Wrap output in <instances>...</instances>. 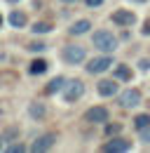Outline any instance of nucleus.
I'll list each match as a JSON object with an SVG mask.
<instances>
[{
    "instance_id": "f257e3e1",
    "label": "nucleus",
    "mask_w": 150,
    "mask_h": 153,
    "mask_svg": "<svg viewBox=\"0 0 150 153\" xmlns=\"http://www.w3.org/2000/svg\"><path fill=\"white\" fill-rule=\"evenodd\" d=\"M92 40H94V47L101 50V52H108L110 54V52L117 50V38L112 36L110 31H96Z\"/></svg>"
},
{
    "instance_id": "f03ea898",
    "label": "nucleus",
    "mask_w": 150,
    "mask_h": 153,
    "mask_svg": "<svg viewBox=\"0 0 150 153\" xmlns=\"http://www.w3.org/2000/svg\"><path fill=\"white\" fill-rule=\"evenodd\" d=\"M87 59V50L82 47V45H66L63 47V61L66 64H82Z\"/></svg>"
},
{
    "instance_id": "7ed1b4c3",
    "label": "nucleus",
    "mask_w": 150,
    "mask_h": 153,
    "mask_svg": "<svg viewBox=\"0 0 150 153\" xmlns=\"http://www.w3.org/2000/svg\"><path fill=\"white\" fill-rule=\"evenodd\" d=\"M82 94H85V82H82V80H71V82H66V87H63V99H66L68 104L77 101Z\"/></svg>"
},
{
    "instance_id": "20e7f679",
    "label": "nucleus",
    "mask_w": 150,
    "mask_h": 153,
    "mask_svg": "<svg viewBox=\"0 0 150 153\" xmlns=\"http://www.w3.org/2000/svg\"><path fill=\"white\" fill-rule=\"evenodd\" d=\"M117 104H120L122 108H134V106L141 104V92H138V90H124L122 94L117 97Z\"/></svg>"
},
{
    "instance_id": "39448f33",
    "label": "nucleus",
    "mask_w": 150,
    "mask_h": 153,
    "mask_svg": "<svg viewBox=\"0 0 150 153\" xmlns=\"http://www.w3.org/2000/svg\"><path fill=\"white\" fill-rule=\"evenodd\" d=\"M112 66V59L108 57V52L103 54V57H96V59H92L89 64H87V71L89 73H103L106 68H110Z\"/></svg>"
},
{
    "instance_id": "423d86ee",
    "label": "nucleus",
    "mask_w": 150,
    "mask_h": 153,
    "mask_svg": "<svg viewBox=\"0 0 150 153\" xmlns=\"http://www.w3.org/2000/svg\"><path fill=\"white\" fill-rule=\"evenodd\" d=\"M85 120H87V123H94V125L106 123V120H108V108H103V106H92V108L85 113Z\"/></svg>"
},
{
    "instance_id": "0eeeda50",
    "label": "nucleus",
    "mask_w": 150,
    "mask_h": 153,
    "mask_svg": "<svg viewBox=\"0 0 150 153\" xmlns=\"http://www.w3.org/2000/svg\"><path fill=\"white\" fill-rule=\"evenodd\" d=\"M131 149V144L127 141V139H110L108 144H103L101 146V151H106V153H122V151H129Z\"/></svg>"
},
{
    "instance_id": "6e6552de",
    "label": "nucleus",
    "mask_w": 150,
    "mask_h": 153,
    "mask_svg": "<svg viewBox=\"0 0 150 153\" xmlns=\"http://www.w3.org/2000/svg\"><path fill=\"white\" fill-rule=\"evenodd\" d=\"M54 141H56V134H42V137H38V139H35V144L31 146V151H35V153L49 151V149L54 146Z\"/></svg>"
},
{
    "instance_id": "1a4fd4ad",
    "label": "nucleus",
    "mask_w": 150,
    "mask_h": 153,
    "mask_svg": "<svg viewBox=\"0 0 150 153\" xmlns=\"http://www.w3.org/2000/svg\"><path fill=\"white\" fill-rule=\"evenodd\" d=\"M112 21H115L117 26H134V24H136V14H134V12H127V10H117V12L112 14Z\"/></svg>"
},
{
    "instance_id": "9d476101",
    "label": "nucleus",
    "mask_w": 150,
    "mask_h": 153,
    "mask_svg": "<svg viewBox=\"0 0 150 153\" xmlns=\"http://www.w3.org/2000/svg\"><path fill=\"white\" fill-rule=\"evenodd\" d=\"M96 90H99V94H101V97H112V94H117V85H115V80H101Z\"/></svg>"
},
{
    "instance_id": "9b49d317",
    "label": "nucleus",
    "mask_w": 150,
    "mask_h": 153,
    "mask_svg": "<svg viewBox=\"0 0 150 153\" xmlns=\"http://www.w3.org/2000/svg\"><path fill=\"white\" fill-rule=\"evenodd\" d=\"M92 28V21H87V19H80V21H75L73 26L68 28L71 31V36H82V33H87Z\"/></svg>"
},
{
    "instance_id": "f8f14e48",
    "label": "nucleus",
    "mask_w": 150,
    "mask_h": 153,
    "mask_svg": "<svg viewBox=\"0 0 150 153\" xmlns=\"http://www.w3.org/2000/svg\"><path fill=\"white\" fill-rule=\"evenodd\" d=\"M63 87H66V78L59 76V78H54V80L45 87V92H47V94H56V92H59V90H63Z\"/></svg>"
},
{
    "instance_id": "ddd939ff",
    "label": "nucleus",
    "mask_w": 150,
    "mask_h": 153,
    "mask_svg": "<svg viewBox=\"0 0 150 153\" xmlns=\"http://www.w3.org/2000/svg\"><path fill=\"white\" fill-rule=\"evenodd\" d=\"M47 66H49V64H47L45 59H35V61L28 66V71H31L33 76H40V73H45V71H47Z\"/></svg>"
},
{
    "instance_id": "4468645a",
    "label": "nucleus",
    "mask_w": 150,
    "mask_h": 153,
    "mask_svg": "<svg viewBox=\"0 0 150 153\" xmlns=\"http://www.w3.org/2000/svg\"><path fill=\"white\" fill-rule=\"evenodd\" d=\"M10 24H12L14 28H24V26H26V14H24V12H12V14H10Z\"/></svg>"
},
{
    "instance_id": "2eb2a0df",
    "label": "nucleus",
    "mask_w": 150,
    "mask_h": 153,
    "mask_svg": "<svg viewBox=\"0 0 150 153\" xmlns=\"http://www.w3.org/2000/svg\"><path fill=\"white\" fill-rule=\"evenodd\" d=\"M115 78H117V80H124V82H129V80H131V71H129V66L120 64V66L115 68Z\"/></svg>"
},
{
    "instance_id": "dca6fc26",
    "label": "nucleus",
    "mask_w": 150,
    "mask_h": 153,
    "mask_svg": "<svg viewBox=\"0 0 150 153\" xmlns=\"http://www.w3.org/2000/svg\"><path fill=\"white\" fill-rule=\"evenodd\" d=\"M148 125H150V115L148 113H141V115L134 118V127H136V132L143 130V127H148Z\"/></svg>"
},
{
    "instance_id": "f3484780",
    "label": "nucleus",
    "mask_w": 150,
    "mask_h": 153,
    "mask_svg": "<svg viewBox=\"0 0 150 153\" xmlns=\"http://www.w3.org/2000/svg\"><path fill=\"white\" fill-rule=\"evenodd\" d=\"M28 113L33 115V118H45L47 108H45L42 104H31V106H28Z\"/></svg>"
},
{
    "instance_id": "a211bd4d",
    "label": "nucleus",
    "mask_w": 150,
    "mask_h": 153,
    "mask_svg": "<svg viewBox=\"0 0 150 153\" xmlns=\"http://www.w3.org/2000/svg\"><path fill=\"white\" fill-rule=\"evenodd\" d=\"M33 33H49L52 31V24H45V21H38V24H33V28H31Z\"/></svg>"
},
{
    "instance_id": "6ab92c4d",
    "label": "nucleus",
    "mask_w": 150,
    "mask_h": 153,
    "mask_svg": "<svg viewBox=\"0 0 150 153\" xmlns=\"http://www.w3.org/2000/svg\"><path fill=\"white\" fill-rule=\"evenodd\" d=\"M122 132V123H110V125H106V134H117Z\"/></svg>"
},
{
    "instance_id": "aec40b11",
    "label": "nucleus",
    "mask_w": 150,
    "mask_h": 153,
    "mask_svg": "<svg viewBox=\"0 0 150 153\" xmlns=\"http://www.w3.org/2000/svg\"><path fill=\"white\" fill-rule=\"evenodd\" d=\"M138 134H141V141L150 144V125H148V127H143V130H138Z\"/></svg>"
},
{
    "instance_id": "412c9836",
    "label": "nucleus",
    "mask_w": 150,
    "mask_h": 153,
    "mask_svg": "<svg viewBox=\"0 0 150 153\" xmlns=\"http://www.w3.org/2000/svg\"><path fill=\"white\" fill-rule=\"evenodd\" d=\"M28 50H31V52H42V50H47V45H42V42H31Z\"/></svg>"
},
{
    "instance_id": "4be33fe9",
    "label": "nucleus",
    "mask_w": 150,
    "mask_h": 153,
    "mask_svg": "<svg viewBox=\"0 0 150 153\" xmlns=\"http://www.w3.org/2000/svg\"><path fill=\"white\" fill-rule=\"evenodd\" d=\"M7 151L10 153H21V151H26V146H24V144H12V146H7Z\"/></svg>"
},
{
    "instance_id": "5701e85b",
    "label": "nucleus",
    "mask_w": 150,
    "mask_h": 153,
    "mask_svg": "<svg viewBox=\"0 0 150 153\" xmlns=\"http://www.w3.org/2000/svg\"><path fill=\"white\" fill-rule=\"evenodd\" d=\"M138 68L141 71H150V59H141L138 61Z\"/></svg>"
},
{
    "instance_id": "b1692460",
    "label": "nucleus",
    "mask_w": 150,
    "mask_h": 153,
    "mask_svg": "<svg viewBox=\"0 0 150 153\" xmlns=\"http://www.w3.org/2000/svg\"><path fill=\"white\" fill-rule=\"evenodd\" d=\"M141 33H143V36H150V19L146 21V24H143V28H141Z\"/></svg>"
},
{
    "instance_id": "393cba45",
    "label": "nucleus",
    "mask_w": 150,
    "mask_h": 153,
    "mask_svg": "<svg viewBox=\"0 0 150 153\" xmlns=\"http://www.w3.org/2000/svg\"><path fill=\"white\" fill-rule=\"evenodd\" d=\"M85 2H87V5H89V7H99V5H101V2H103V0H85Z\"/></svg>"
},
{
    "instance_id": "a878e982",
    "label": "nucleus",
    "mask_w": 150,
    "mask_h": 153,
    "mask_svg": "<svg viewBox=\"0 0 150 153\" xmlns=\"http://www.w3.org/2000/svg\"><path fill=\"white\" fill-rule=\"evenodd\" d=\"M0 151H5V144H2V139H0Z\"/></svg>"
},
{
    "instance_id": "bb28decb",
    "label": "nucleus",
    "mask_w": 150,
    "mask_h": 153,
    "mask_svg": "<svg viewBox=\"0 0 150 153\" xmlns=\"http://www.w3.org/2000/svg\"><path fill=\"white\" fill-rule=\"evenodd\" d=\"M63 2H75V0H63Z\"/></svg>"
},
{
    "instance_id": "cd10ccee",
    "label": "nucleus",
    "mask_w": 150,
    "mask_h": 153,
    "mask_svg": "<svg viewBox=\"0 0 150 153\" xmlns=\"http://www.w3.org/2000/svg\"><path fill=\"white\" fill-rule=\"evenodd\" d=\"M0 26H2V17H0Z\"/></svg>"
},
{
    "instance_id": "c85d7f7f",
    "label": "nucleus",
    "mask_w": 150,
    "mask_h": 153,
    "mask_svg": "<svg viewBox=\"0 0 150 153\" xmlns=\"http://www.w3.org/2000/svg\"><path fill=\"white\" fill-rule=\"evenodd\" d=\"M10 2H17V0H10Z\"/></svg>"
},
{
    "instance_id": "c756f323",
    "label": "nucleus",
    "mask_w": 150,
    "mask_h": 153,
    "mask_svg": "<svg viewBox=\"0 0 150 153\" xmlns=\"http://www.w3.org/2000/svg\"><path fill=\"white\" fill-rule=\"evenodd\" d=\"M141 2H143V0H141Z\"/></svg>"
}]
</instances>
